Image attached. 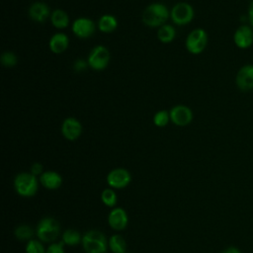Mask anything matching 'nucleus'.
<instances>
[{"label": "nucleus", "mask_w": 253, "mask_h": 253, "mask_svg": "<svg viewBox=\"0 0 253 253\" xmlns=\"http://www.w3.org/2000/svg\"><path fill=\"white\" fill-rule=\"evenodd\" d=\"M170 17V11L162 3H152L148 5L141 16L142 22L151 28L163 26Z\"/></svg>", "instance_id": "obj_1"}, {"label": "nucleus", "mask_w": 253, "mask_h": 253, "mask_svg": "<svg viewBox=\"0 0 253 253\" xmlns=\"http://www.w3.org/2000/svg\"><path fill=\"white\" fill-rule=\"evenodd\" d=\"M81 244L86 253H107L109 248V240L106 235L97 229L85 232Z\"/></svg>", "instance_id": "obj_2"}, {"label": "nucleus", "mask_w": 253, "mask_h": 253, "mask_svg": "<svg viewBox=\"0 0 253 253\" xmlns=\"http://www.w3.org/2000/svg\"><path fill=\"white\" fill-rule=\"evenodd\" d=\"M39 179L31 172H21L14 178V189L16 193L24 198H30L39 190Z\"/></svg>", "instance_id": "obj_3"}, {"label": "nucleus", "mask_w": 253, "mask_h": 253, "mask_svg": "<svg viewBox=\"0 0 253 253\" xmlns=\"http://www.w3.org/2000/svg\"><path fill=\"white\" fill-rule=\"evenodd\" d=\"M60 234L59 222L53 217L42 218L36 228V235L42 242L52 243Z\"/></svg>", "instance_id": "obj_4"}, {"label": "nucleus", "mask_w": 253, "mask_h": 253, "mask_svg": "<svg viewBox=\"0 0 253 253\" xmlns=\"http://www.w3.org/2000/svg\"><path fill=\"white\" fill-rule=\"evenodd\" d=\"M185 44L190 53L200 54L205 50L208 44V34L201 28L195 29L188 34Z\"/></svg>", "instance_id": "obj_5"}, {"label": "nucleus", "mask_w": 253, "mask_h": 253, "mask_svg": "<svg viewBox=\"0 0 253 253\" xmlns=\"http://www.w3.org/2000/svg\"><path fill=\"white\" fill-rule=\"evenodd\" d=\"M110 59L111 54L109 49L104 45H97L93 47L90 51L87 57V62L89 67H91L94 70L100 71L108 66Z\"/></svg>", "instance_id": "obj_6"}, {"label": "nucleus", "mask_w": 253, "mask_h": 253, "mask_svg": "<svg viewBox=\"0 0 253 253\" xmlns=\"http://www.w3.org/2000/svg\"><path fill=\"white\" fill-rule=\"evenodd\" d=\"M194 15L193 7L187 2H179L175 4L170 11L172 22L178 26H184L191 23Z\"/></svg>", "instance_id": "obj_7"}, {"label": "nucleus", "mask_w": 253, "mask_h": 253, "mask_svg": "<svg viewBox=\"0 0 253 253\" xmlns=\"http://www.w3.org/2000/svg\"><path fill=\"white\" fill-rule=\"evenodd\" d=\"M107 184L112 189L126 188L131 181V175L125 168H115L107 175Z\"/></svg>", "instance_id": "obj_8"}, {"label": "nucleus", "mask_w": 253, "mask_h": 253, "mask_svg": "<svg viewBox=\"0 0 253 253\" xmlns=\"http://www.w3.org/2000/svg\"><path fill=\"white\" fill-rule=\"evenodd\" d=\"M235 83L242 92L253 90V64H245L239 68L235 76Z\"/></svg>", "instance_id": "obj_9"}, {"label": "nucleus", "mask_w": 253, "mask_h": 253, "mask_svg": "<svg viewBox=\"0 0 253 253\" xmlns=\"http://www.w3.org/2000/svg\"><path fill=\"white\" fill-rule=\"evenodd\" d=\"M72 32L79 39H88L90 38L96 30L95 23L86 17H80L73 21L72 23Z\"/></svg>", "instance_id": "obj_10"}, {"label": "nucleus", "mask_w": 253, "mask_h": 253, "mask_svg": "<svg viewBox=\"0 0 253 253\" xmlns=\"http://www.w3.org/2000/svg\"><path fill=\"white\" fill-rule=\"evenodd\" d=\"M171 122L178 126H185L191 124L193 120L192 110L185 105H176L170 111Z\"/></svg>", "instance_id": "obj_11"}, {"label": "nucleus", "mask_w": 253, "mask_h": 253, "mask_svg": "<svg viewBox=\"0 0 253 253\" xmlns=\"http://www.w3.org/2000/svg\"><path fill=\"white\" fill-rule=\"evenodd\" d=\"M233 42L240 49H246L253 44V28L248 25L239 26L233 34Z\"/></svg>", "instance_id": "obj_12"}, {"label": "nucleus", "mask_w": 253, "mask_h": 253, "mask_svg": "<svg viewBox=\"0 0 253 253\" xmlns=\"http://www.w3.org/2000/svg\"><path fill=\"white\" fill-rule=\"evenodd\" d=\"M61 133L67 140H76L82 133L81 123L75 118H66L61 125Z\"/></svg>", "instance_id": "obj_13"}, {"label": "nucleus", "mask_w": 253, "mask_h": 253, "mask_svg": "<svg viewBox=\"0 0 253 253\" xmlns=\"http://www.w3.org/2000/svg\"><path fill=\"white\" fill-rule=\"evenodd\" d=\"M108 223L109 226L116 231L124 230L128 223V216L126 211L122 208H114L109 212Z\"/></svg>", "instance_id": "obj_14"}, {"label": "nucleus", "mask_w": 253, "mask_h": 253, "mask_svg": "<svg viewBox=\"0 0 253 253\" xmlns=\"http://www.w3.org/2000/svg\"><path fill=\"white\" fill-rule=\"evenodd\" d=\"M28 13H29V17L33 21L38 22V23L45 22V20L48 17H50V14H51L47 4L44 2H41V1L34 2L30 6Z\"/></svg>", "instance_id": "obj_15"}, {"label": "nucleus", "mask_w": 253, "mask_h": 253, "mask_svg": "<svg viewBox=\"0 0 253 253\" xmlns=\"http://www.w3.org/2000/svg\"><path fill=\"white\" fill-rule=\"evenodd\" d=\"M40 183L47 190H56L62 185V177L55 171H44L40 176Z\"/></svg>", "instance_id": "obj_16"}, {"label": "nucleus", "mask_w": 253, "mask_h": 253, "mask_svg": "<svg viewBox=\"0 0 253 253\" xmlns=\"http://www.w3.org/2000/svg\"><path fill=\"white\" fill-rule=\"evenodd\" d=\"M68 44H69V39L63 33H56L52 35L48 42L49 49L55 54H60L64 52L67 49Z\"/></svg>", "instance_id": "obj_17"}, {"label": "nucleus", "mask_w": 253, "mask_h": 253, "mask_svg": "<svg viewBox=\"0 0 253 253\" xmlns=\"http://www.w3.org/2000/svg\"><path fill=\"white\" fill-rule=\"evenodd\" d=\"M50 22L56 29H66L69 26V17L61 9H55L50 14Z\"/></svg>", "instance_id": "obj_18"}, {"label": "nucleus", "mask_w": 253, "mask_h": 253, "mask_svg": "<svg viewBox=\"0 0 253 253\" xmlns=\"http://www.w3.org/2000/svg\"><path fill=\"white\" fill-rule=\"evenodd\" d=\"M118 27V21L113 15H103L98 21V29L103 33H112Z\"/></svg>", "instance_id": "obj_19"}, {"label": "nucleus", "mask_w": 253, "mask_h": 253, "mask_svg": "<svg viewBox=\"0 0 253 253\" xmlns=\"http://www.w3.org/2000/svg\"><path fill=\"white\" fill-rule=\"evenodd\" d=\"M176 37V30L172 25L164 24L157 31V38L163 43L171 42Z\"/></svg>", "instance_id": "obj_20"}, {"label": "nucleus", "mask_w": 253, "mask_h": 253, "mask_svg": "<svg viewBox=\"0 0 253 253\" xmlns=\"http://www.w3.org/2000/svg\"><path fill=\"white\" fill-rule=\"evenodd\" d=\"M109 248L113 253H126V241L120 234H114L109 238Z\"/></svg>", "instance_id": "obj_21"}, {"label": "nucleus", "mask_w": 253, "mask_h": 253, "mask_svg": "<svg viewBox=\"0 0 253 253\" xmlns=\"http://www.w3.org/2000/svg\"><path fill=\"white\" fill-rule=\"evenodd\" d=\"M82 236L81 233L75 229H71L68 228L66 230L63 231L61 237H62V241L64 244L68 245V246H76L79 243L82 242Z\"/></svg>", "instance_id": "obj_22"}, {"label": "nucleus", "mask_w": 253, "mask_h": 253, "mask_svg": "<svg viewBox=\"0 0 253 253\" xmlns=\"http://www.w3.org/2000/svg\"><path fill=\"white\" fill-rule=\"evenodd\" d=\"M14 234L16 236L17 239L25 241V240H31L33 239V235H34V230L31 226L27 225V224H20L18 225L15 230H14Z\"/></svg>", "instance_id": "obj_23"}, {"label": "nucleus", "mask_w": 253, "mask_h": 253, "mask_svg": "<svg viewBox=\"0 0 253 253\" xmlns=\"http://www.w3.org/2000/svg\"><path fill=\"white\" fill-rule=\"evenodd\" d=\"M101 200L103 204L109 208H114L117 205L118 197L112 188H106L101 193Z\"/></svg>", "instance_id": "obj_24"}, {"label": "nucleus", "mask_w": 253, "mask_h": 253, "mask_svg": "<svg viewBox=\"0 0 253 253\" xmlns=\"http://www.w3.org/2000/svg\"><path fill=\"white\" fill-rule=\"evenodd\" d=\"M170 120V114L166 110H160L153 116V124L158 127H164L168 125Z\"/></svg>", "instance_id": "obj_25"}, {"label": "nucleus", "mask_w": 253, "mask_h": 253, "mask_svg": "<svg viewBox=\"0 0 253 253\" xmlns=\"http://www.w3.org/2000/svg\"><path fill=\"white\" fill-rule=\"evenodd\" d=\"M25 250H26V253H45L46 252V249H44L42 241L39 239L29 240Z\"/></svg>", "instance_id": "obj_26"}, {"label": "nucleus", "mask_w": 253, "mask_h": 253, "mask_svg": "<svg viewBox=\"0 0 253 253\" xmlns=\"http://www.w3.org/2000/svg\"><path fill=\"white\" fill-rule=\"evenodd\" d=\"M17 61H18L17 55L12 51H5L1 55V62L4 66L12 67L17 64Z\"/></svg>", "instance_id": "obj_27"}, {"label": "nucleus", "mask_w": 253, "mask_h": 253, "mask_svg": "<svg viewBox=\"0 0 253 253\" xmlns=\"http://www.w3.org/2000/svg\"><path fill=\"white\" fill-rule=\"evenodd\" d=\"M45 253H64V243L63 241L59 242H52L47 247Z\"/></svg>", "instance_id": "obj_28"}, {"label": "nucleus", "mask_w": 253, "mask_h": 253, "mask_svg": "<svg viewBox=\"0 0 253 253\" xmlns=\"http://www.w3.org/2000/svg\"><path fill=\"white\" fill-rule=\"evenodd\" d=\"M31 173L32 174H34L35 176H41L42 173H43V171H42V165L41 164V163H39V162H36V163H34L32 166H31Z\"/></svg>", "instance_id": "obj_29"}, {"label": "nucleus", "mask_w": 253, "mask_h": 253, "mask_svg": "<svg viewBox=\"0 0 253 253\" xmlns=\"http://www.w3.org/2000/svg\"><path fill=\"white\" fill-rule=\"evenodd\" d=\"M87 65H88L87 61H85L83 59H77L74 63V69L76 71H82L87 67Z\"/></svg>", "instance_id": "obj_30"}, {"label": "nucleus", "mask_w": 253, "mask_h": 253, "mask_svg": "<svg viewBox=\"0 0 253 253\" xmlns=\"http://www.w3.org/2000/svg\"><path fill=\"white\" fill-rule=\"evenodd\" d=\"M248 20H249L250 26L253 28V0L250 2L248 7Z\"/></svg>", "instance_id": "obj_31"}, {"label": "nucleus", "mask_w": 253, "mask_h": 253, "mask_svg": "<svg viewBox=\"0 0 253 253\" xmlns=\"http://www.w3.org/2000/svg\"><path fill=\"white\" fill-rule=\"evenodd\" d=\"M221 253H241V251L237 247L230 246V247H227L226 249H224Z\"/></svg>", "instance_id": "obj_32"}]
</instances>
